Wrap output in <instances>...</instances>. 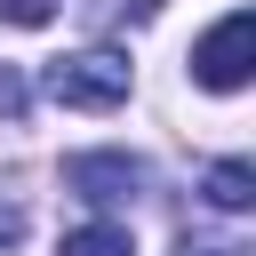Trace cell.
<instances>
[{
	"label": "cell",
	"instance_id": "obj_1",
	"mask_svg": "<svg viewBox=\"0 0 256 256\" xmlns=\"http://www.w3.org/2000/svg\"><path fill=\"white\" fill-rule=\"evenodd\" d=\"M40 88H48L56 104H72V112H112V104L128 96V56H120V48H80V56H56V64L40 72Z\"/></svg>",
	"mask_w": 256,
	"mask_h": 256
},
{
	"label": "cell",
	"instance_id": "obj_3",
	"mask_svg": "<svg viewBox=\"0 0 256 256\" xmlns=\"http://www.w3.org/2000/svg\"><path fill=\"white\" fill-rule=\"evenodd\" d=\"M64 192H80L88 208H120L144 192V160L136 152H72L64 160Z\"/></svg>",
	"mask_w": 256,
	"mask_h": 256
},
{
	"label": "cell",
	"instance_id": "obj_2",
	"mask_svg": "<svg viewBox=\"0 0 256 256\" xmlns=\"http://www.w3.org/2000/svg\"><path fill=\"white\" fill-rule=\"evenodd\" d=\"M248 72H256V16L232 8L216 32H200V48H192V80L216 88V96H232V88H248Z\"/></svg>",
	"mask_w": 256,
	"mask_h": 256
},
{
	"label": "cell",
	"instance_id": "obj_6",
	"mask_svg": "<svg viewBox=\"0 0 256 256\" xmlns=\"http://www.w3.org/2000/svg\"><path fill=\"white\" fill-rule=\"evenodd\" d=\"M56 16V0H0V24H24V32H40Z\"/></svg>",
	"mask_w": 256,
	"mask_h": 256
},
{
	"label": "cell",
	"instance_id": "obj_8",
	"mask_svg": "<svg viewBox=\"0 0 256 256\" xmlns=\"http://www.w3.org/2000/svg\"><path fill=\"white\" fill-rule=\"evenodd\" d=\"M176 256H248V248H240V240H192V232H184Z\"/></svg>",
	"mask_w": 256,
	"mask_h": 256
},
{
	"label": "cell",
	"instance_id": "obj_5",
	"mask_svg": "<svg viewBox=\"0 0 256 256\" xmlns=\"http://www.w3.org/2000/svg\"><path fill=\"white\" fill-rule=\"evenodd\" d=\"M56 256H136V240H128V224H80V232H64Z\"/></svg>",
	"mask_w": 256,
	"mask_h": 256
},
{
	"label": "cell",
	"instance_id": "obj_4",
	"mask_svg": "<svg viewBox=\"0 0 256 256\" xmlns=\"http://www.w3.org/2000/svg\"><path fill=\"white\" fill-rule=\"evenodd\" d=\"M200 192H208V208L240 216V208H256V168H248V160H216V168L200 176Z\"/></svg>",
	"mask_w": 256,
	"mask_h": 256
},
{
	"label": "cell",
	"instance_id": "obj_7",
	"mask_svg": "<svg viewBox=\"0 0 256 256\" xmlns=\"http://www.w3.org/2000/svg\"><path fill=\"white\" fill-rule=\"evenodd\" d=\"M24 104H32V96H24V72H16V64H0V112H8V120H24Z\"/></svg>",
	"mask_w": 256,
	"mask_h": 256
},
{
	"label": "cell",
	"instance_id": "obj_9",
	"mask_svg": "<svg viewBox=\"0 0 256 256\" xmlns=\"http://www.w3.org/2000/svg\"><path fill=\"white\" fill-rule=\"evenodd\" d=\"M16 240H24V208H16V200H0V256H8Z\"/></svg>",
	"mask_w": 256,
	"mask_h": 256
}]
</instances>
